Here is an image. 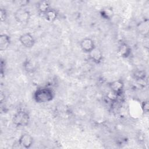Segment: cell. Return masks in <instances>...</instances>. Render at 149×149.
<instances>
[{"label": "cell", "mask_w": 149, "mask_h": 149, "mask_svg": "<svg viewBox=\"0 0 149 149\" xmlns=\"http://www.w3.org/2000/svg\"><path fill=\"white\" fill-rule=\"evenodd\" d=\"M37 9L39 13L44 15L47 12L51 9V3L48 1H40L38 2L37 4Z\"/></svg>", "instance_id": "cell-10"}, {"label": "cell", "mask_w": 149, "mask_h": 149, "mask_svg": "<svg viewBox=\"0 0 149 149\" xmlns=\"http://www.w3.org/2000/svg\"><path fill=\"white\" fill-rule=\"evenodd\" d=\"M31 13L29 10L24 8H19L14 13L16 21L20 24H26L30 19Z\"/></svg>", "instance_id": "cell-3"}, {"label": "cell", "mask_w": 149, "mask_h": 149, "mask_svg": "<svg viewBox=\"0 0 149 149\" xmlns=\"http://www.w3.org/2000/svg\"><path fill=\"white\" fill-rule=\"evenodd\" d=\"M118 53L122 58H128L132 52L130 47L126 43L122 42H121L118 47Z\"/></svg>", "instance_id": "cell-9"}, {"label": "cell", "mask_w": 149, "mask_h": 149, "mask_svg": "<svg viewBox=\"0 0 149 149\" xmlns=\"http://www.w3.org/2000/svg\"><path fill=\"white\" fill-rule=\"evenodd\" d=\"M16 5H19L20 8H24V6L29 3L28 1H23V0H19V1H16L14 2Z\"/></svg>", "instance_id": "cell-16"}, {"label": "cell", "mask_w": 149, "mask_h": 149, "mask_svg": "<svg viewBox=\"0 0 149 149\" xmlns=\"http://www.w3.org/2000/svg\"><path fill=\"white\" fill-rule=\"evenodd\" d=\"M43 16L47 21L49 22H53L57 19L58 13L55 9L51 8Z\"/></svg>", "instance_id": "cell-13"}, {"label": "cell", "mask_w": 149, "mask_h": 149, "mask_svg": "<svg viewBox=\"0 0 149 149\" xmlns=\"http://www.w3.org/2000/svg\"><path fill=\"white\" fill-rule=\"evenodd\" d=\"M0 17H1V22H3L6 20V17H7V13L4 9H1Z\"/></svg>", "instance_id": "cell-17"}, {"label": "cell", "mask_w": 149, "mask_h": 149, "mask_svg": "<svg viewBox=\"0 0 149 149\" xmlns=\"http://www.w3.org/2000/svg\"><path fill=\"white\" fill-rule=\"evenodd\" d=\"M20 44L24 47L30 48L34 46L36 40L34 36L30 33H25L19 37Z\"/></svg>", "instance_id": "cell-5"}, {"label": "cell", "mask_w": 149, "mask_h": 149, "mask_svg": "<svg viewBox=\"0 0 149 149\" xmlns=\"http://www.w3.org/2000/svg\"><path fill=\"white\" fill-rule=\"evenodd\" d=\"M81 49L85 53H90L96 46L94 40L90 37H86L80 42Z\"/></svg>", "instance_id": "cell-6"}, {"label": "cell", "mask_w": 149, "mask_h": 149, "mask_svg": "<svg viewBox=\"0 0 149 149\" xmlns=\"http://www.w3.org/2000/svg\"><path fill=\"white\" fill-rule=\"evenodd\" d=\"M141 109L144 113H148L149 111V104L147 100H144L141 103Z\"/></svg>", "instance_id": "cell-15"}, {"label": "cell", "mask_w": 149, "mask_h": 149, "mask_svg": "<svg viewBox=\"0 0 149 149\" xmlns=\"http://www.w3.org/2000/svg\"><path fill=\"white\" fill-rule=\"evenodd\" d=\"M55 97V92L48 87H40L36 90L33 94V98L36 102L45 103L51 101Z\"/></svg>", "instance_id": "cell-1"}, {"label": "cell", "mask_w": 149, "mask_h": 149, "mask_svg": "<svg viewBox=\"0 0 149 149\" xmlns=\"http://www.w3.org/2000/svg\"><path fill=\"white\" fill-rule=\"evenodd\" d=\"M125 84L122 80L116 79L111 81L109 84L111 92L115 96L118 97L123 94Z\"/></svg>", "instance_id": "cell-4"}, {"label": "cell", "mask_w": 149, "mask_h": 149, "mask_svg": "<svg viewBox=\"0 0 149 149\" xmlns=\"http://www.w3.org/2000/svg\"><path fill=\"white\" fill-rule=\"evenodd\" d=\"M88 54L89 59L96 64L100 63L103 59V54L101 50L95 47Z\"/></svg>", "instance_id": "cell-8"}, {"label": "cell", "mask_w": 149, "mask_h": 149, "mask_svg": "<svg viewBox=\"0 0 149 149\" xmlns=\"http://www.w3.org/2000/svg\"><path fill=\"white\" fill-rule=\"evenodd\" d=\"M17 143L22 148H29L33 144V138L28 133H23L19 137Z\"/></svg>", "instance_id": "cell-7"}, {"label": "cell", "mask_w": 149, "mask_h": 149, "mask_svg": "<svg viewBox=\"0 0 149 149\" xmlns=\"http://www.w3.org/2000/svg\"><path fill=\"white\" fill-rule=\"evenodd\" d=\"M37 66L34 61L27 59L23 62V68L27 73H33L36 70Z\"/></svg>", "instance_id": "cell-12"}, {"label": "cell", "mask_w": 149, "mask_h": 149, "mask_svg": "<svg viewBox=\"0 0 149 149\" xmlns=\"http://www.w3.org/2000/svg\"><path fill=\"white\" fill-rule=\"evenodd\" d=\"M134 76L137 80H145L146 79V73L144 71L138 70L134 72Z\"/></svg>", "instance_id": "cell-14"}, {"label": "cell", "mask_w": 149, "mask_h": 149, "mask_svg": "<svg viewBox=\"0 0 149 149\" xmlns=\"http://www.w3.org/2000/svg\"><path fill=\"white\" fill-rule=\"evenodd\" d=\"M10 38L6 34H2L0 36V49L6 50L10 44Z\"/></svg>", "instance_id": "cell-11"}, {"label": "cell", "mask_w": 149, "mask_h": 149, "mask_svg": "<svg viewBox=\"0 0 149 149\" xmlns=\"http://www.w3.org/2000/svg\"><path fill=\"white\" fill-rule=\"evenodd\" d=\"M30 121L29 113L24 110H19L13 115L12 118L13 123L17 127L26 126Z\"/></svg>", "instance_id": "cell-2"}]
</instances>
